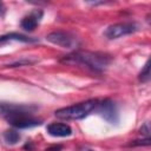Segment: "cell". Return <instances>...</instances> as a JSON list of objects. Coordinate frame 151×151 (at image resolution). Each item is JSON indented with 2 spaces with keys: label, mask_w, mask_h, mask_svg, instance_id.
Instances as JSON below:
<instances>
[{
  "label": "cell",
  "mask_w": 151,
  "mask_h": 151,
  "mask_svg": "<svg viewBox=\"0 0 151 151\" xmlns=\"http://www.w3.org/2000/svg\"><path fill=\"white\" fill-rule=\"evenodd\" d=\"M37 106L0 101V114L8 124L17 129H29L41 125L42 120L34 116Z\"/></svg>",
  "instance_id": "6da1fadb"
},
{
  "label": "cell",
  "mask_w": 151,
  "mask_h": 151,
  "mask_svg": "<svg viewBox=\"0 0 151 151\" xmlns=\"http://www.w3.org/2000/svg\"><path fill=\"white\" fill-rule=\"evenodd\" d=\"M112 58L111 55L101 52L91 51H76L66 55L61 61L67 64H78L93 72H103L110 65Z\"/></svg>",
  "instance_id": "7a4b0ae2"
},
{
  "label": "cell",
  "mask_w": 151,
  "mask_h": 151,
  "mask_svg": "<svg viewBox=\"0 0 151 151\" xmlns=\"http://www.w3.org/2000/svg\"><path fill=\"white\" fill-rule=\"evenodd\" d=\"M98 99H88L81 103H77L66 107H61L54 111V116L64 120H78L87 117L92 111H96Z\"/></svg>",
  "instance_id": "3957f363"
},
{
  "label": "cell",
  "mask_w": 151,
  "mask_h": 151,
  "mask_svg": "<svg viewBox=\"0 0 151 151\" xmlns=\"http://www.w3.org/2000/svg\"><path fill=\"white\" fill-rule=\"evenodd\" d=\"M46 40L53 45L60 46L63 48H77L79 46V39L72 34L71 32L66 31H54L46 35Z\"/></svg>",
  "instance_id": "277c9868"
},
{
  "label": "cell",
  "mask_w": 151,
  "mask_h": 151,
  "mask_svg": "<svg viewBox=\"0 0 151 151\" xmlns=\"http://www.w3.org/2000/svg\"><path fill=\"white\" fill-rule=\"evenodd\" d=\"M96 112L101 116L109 124H117L119 122V113L117 104L112 99H103L98 101V105L96 107Z\"/></svg>",
  "instance_id": "5b68a950"
},
{
  "label": "cell",
  "mask_w": 151,
  "mask_h": 151,
  "mask_svg": "<svg viewBox=\"0 0 151 151\" xmlns=\"http://www.w3.org/2000/svg\"><path fill=\"white\" fill-rule=\"evenodd\" d=\"M136 31H138V26L136 22H118V24L110 25L105 29L104 35L109 40H113V39L122 38L124 35L132 34Z\"/></svg>",
  "instance_id": "8992f818"
},
{
  "label": "cell",
  "mask_w": 151,
  "mask_h": 151,
  "mask_svg": "<svg viewBox=\"0 0 151 151\" xmlns=\"http://www.w3.org/2000/svg\"><path fill=\"white\" fill-rule=\"evenodd\" d=\"M42 11L41 9H34L29 14L25 15L20 22L21 27L25 29V31H28V32H32L34 31V28L38 26V24L40 22L41 18H42Z\"/></svg>",
  "instance_id": "52a82bcc"
},
{
  "label": "cell",
  "mask_w": 151,
  "mask_h": 151,
  "mask_svg": "<svg viewBox=\"0 0 151 151\" xmlns=\"http://www.w3.org/2000/svg\"><path fill=\"white\" fill-rule=\"evenodd\" d=\"M46 131L52 137H68L72 134V129L65 123H51L47 125Z\"/></svg>",
  "instance_id": "ba28073f"
},
{
  "label": "cell",
  "mask_w": 151,
  "mask_h": 151,
  "mask_svg": "<svg viewBox=\"0 0 151 151\" xmlns=\"http://www.w3.org/2000/svg\"><path fill=\"white\" fill-rule=\"evenodd\" d=\"M8 41H20V42H37L38 39L35 38H31V37H27L25 34H21V33H17V32H11V33H7V34H4L0 37V45L2 44H6Z\"/></svg>",
  "instance_id": "9c48e42d"
},
{
  "label": "cell",
  "mask_w": 151,
  "mask_h": 151,
  "mask_svg": "<svg viewBox=\"0 0 151 151\" xmlns=\"http://www.w3.org/2000/svg\"><path fill=\"white\" fill-rule=\"evenodd\" d=\"M4 139L7 144L9 145H15L19 140H20V134L18 131L13 130V129H9V130H6L5 133H4Z\"/></svg>",
  "instance_id": "30bf717a"
},
{
  "label": "cell",
  "mask_w": 151,
  "mask_h": 151,
  "mask_svg": "<svg viewBox=\"0 0 151 151\" xmlns=\"http://www.w3.org/2000/svg\"><path fill=\"white\" fill-rule=\"evenodd\" d=\"M149 79H150V61L147 60L146 64L144 65L143 70H142L140 73H139V80H140L142 83H147Z\"/></svg>",
  "instance_id": "8fae6325"
},
{
  "label": "cell",
  "mask_w": 151,
  "mask_h": 151,
  "mask_svg": "<svg viewBox=\"0 0 151 151\" xmlns=\"http://www.w3.org/2000/svg\"><path fill=\"white\" fill-rule=\"evenodd\" d=\"M147 146L150 145V138H145V139H142V140H133L132 143L129 144V146Z\"/></svg>",
  "instance_id": "7c38bea8"
},
{
  "label": "cell",
  "mask_w": 151,
  "mask_h": 151,
  "mask_svg": "<svg viewBox=\"0 0 151 151\" xmlns=\"http://www.w3.org/2000/svg\"><path fill=\"white\" fill-rule=\"evenodd\" d=\"M140 133H143V134H145L147 138H149V133H150V127H149V123H145L143 126H142V129H140Z\"/></svg>",
  "instance_id": "4fadbf2b"
},
{
  "label": "cell",
  "mask_w": 151,
  "mask_h": 151,
  "mask_svg": "<svg viewBox=\"0 0 151 151\" xmlns=\"http://www.w3.org/2000/svg\"><path fill=\"white\" fill-rule=\"evenodd\" d=\"M61 149H63L61 145H53V146H51V147H47L46 151H60Z\"/></svg>",
  "instance_id": "5bb4252c"
},
{
  "label": "cell",
  "mask_w": 151,
  "mask_h": 151,
  "mask_svg": "<svg viewBox=\"0 0 151 151\" xmlns=\"http://www.w3.org/2000/svg\"><path fill=\"white\" fill-rule=\"evenodd\" d=\"M5 13V6H4V4L0 1V15H2Z\"/></svg>",
  "instance_id": "9a60e30c"
},
{
  "label": "cell",
  "mask_w": 151,
  "mask_h": 151,
  "mask_svg": "<svg viewBox=\"0 0 151 151\" xmlns=\"http://www.w3.org/2000/svg\"><path fill=\"white\" fill-rule=\"evenodd\" d=\"M79 151H94V150H92V149H90L87 146H83V147L79 149Z\"/></svg>",
  "instance_id": "2e32d148"
},
{
  "label": "cell",
  "mask_w": 151,
  "mask_h": 151,
  "mask_svg": "<svg viewBox=\"0 0 151 151\" xmlns=\"http://www.w3.org/2000/svg\"><path fill=\"white\" fill-rule=\"evenodd\" d=\"M25 149H28V150H32V144H31V143H27V144L25 145Z\"/></svg>",
  "instance_id": "e0dca14e"
}]
</instances>
